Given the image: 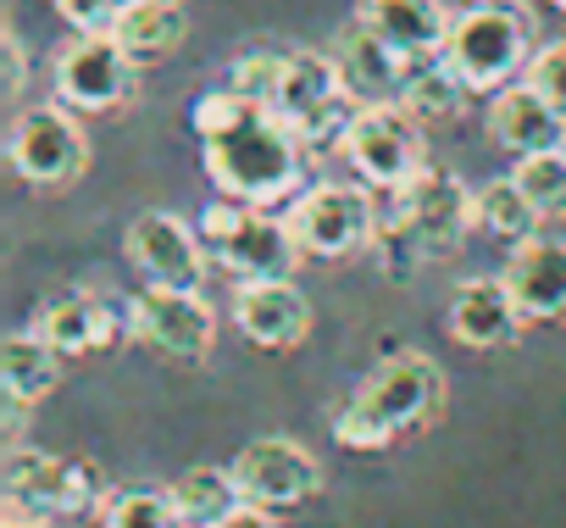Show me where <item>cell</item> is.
<instances>
[{"instance_id":"cell-20","label":"cell","mask_w":566,"mask_h":528,"mask_svg":"<svg viewBox=\"0 0 566 528\" xmlns=\"http://www.w3.org/2000/svg\"><path fill=\"white\" fill-rule=\"evenodd\" d=\"M34 329H40L62 356H84V351H106L128 323H117V312H112L101 296H90V290H67V296H56V301L40 307Z\"/></svg>"},{"instance_id":"cell-14","label":"cell","mask_w":566,"mask_h":528,"mask_svg":"<svg viewBox=\"0 0 566 528\" xmlns=\"http://www.w3.org/2000/svg\"><path fill=\"white\" fill-rule=\"evenodd\" d=\"M128 256L150 284L200 290L206 284V245L178 211H145L128 228Z\"/></svg>"},{"instance_id":"cell-17","label":"cell","mask_w":566,"mask_h":528,"mask_svg":"<svg viewBox=\"0 0 566 528\" xmlns=\"http://www.w3.org/2000/svg\"><path fill=\"white\" fill-rule=\"evenodd\" d=\"M522 323H527V318L516 312L505 273H500V279H467V284L450 290V334H455L461 345H472V351H500V345H511V340L522 334Z\"/></svg>"},{"instance_id":"cell-27","label":"cell","mask_w":566,"mask_h":528,"mask_svg":"<svg viewBox=\"0 0 566 528\" xmlns=\"http://www.w3.org/2000/svg\"><path fill=\"white\" fill-rule=\"evenodd\" d=\"M101 522H106V528H178L184 517H178L172 489H150V484H139V489H106V500H101Z\"/></svg>"},{"instance_id":"cell-11","label":"cell","mask_w":566,"mask_h":528,"mask_svg":"<svg viewBox=\"0 0 566 528\" xmlns=\"http://www.w3.org/2000/svg\"><path fill=\"white\" fill-rule=\"evenodd\" d=\"M134 56L123 51V40L112 29L101 34H73L56 56V95L73 112H117L134 95Z\"/></svg>"},{"instance_id":"cell-34","label":"cell","mask_w":566,"mask_h":528,"mask_svg":"<svg viewBox=\"0 0 566 528\" xmlns=\"http://www.w3.org/2000/svg\"><path fill=\"white\" fill-rule=\"evenodd\" d=\"M217 528H277V517H272V506H255V500H244V506H233Z\"/></svg>"},{"instance_id":"cell-21","label":"cell","mask_w":566,"mask_h":528,"mask_svg":"<svg viewBox=\"0 0 566 528\" xmlns=\"http://www.w3.org/2000/svg\"><path fill=\"white\" fill-rule=\"evenodd\" d=\"M367 29H378L400 56H439L444 40H450V18L439 0H361L356 12Z\"/></svg>"},{"instance_id":"cell-22","label":"cell","mask_w":566,"mask_h":528,"mask_svg":"<svg viewBox=\"0 0 566 528\" xmlns=\"http://www.w3.org/2000/svg\"><path fill=\"white\" fill-rule=\"evenodd\" d=\"M112 34L123 40V51H128L134 62H161V56L178 51L184 34H189L184 0H123Z\"/></svg>"},{"instance_id":"cell-25","label":"cell","mask_w":566,"mask_h":528,"mask_svg":"<svg viewBox=\"0 0 566 528\" xmlns=\"http://www.w3.org/2000/svg\"><path fill=\"white\" fill-rule=\"evenodd\" d=\"M467 95H472V90H467V79L444 62V51H439V56H417V62L406 68L400 101H406L422 123H450V117L461 112Z\"/></svg>"},{"instance_id":"cell-13","label":"cell","mask_w":566,"mask_h":528,"mask_svg":"<svg viewBox=\"0 0 566 528\" xmlns=\"http://www.w3.org/2000/svg\"><path fill=\"white\" fill-rule=\"evenodd\" d=\"M233 478H239L244 500H255V506H301L323 489V462L301 439L266 434L233 456Z\"/></svg>"},{"instance_id":"cell-36","label":"cell","mask_w":566,"mask_h":528,"mask_svg":"<svg viewBox=\"0 0 566 528\" xmlns=\"http://www.w3.org/2000/svg\"><path fill=\"white\" fill-rule=\"evenodd\" d=\"M549 7H555V12H566V0H549Z\"/></svg>"},{"instance_id":"cell-5","label":"cell","mask_w":566,"mask_h":528,"mask_svg":"<svg viewBox=\"0 0 566 528\" xmlns=\"http://www.w3.org/2000/svg\"><path fill=\"white\" fill-rule=\"evenodd\" d=\"M339 145L356 178L373 189H406L422 173V117L406 101H367Z\"/></svg>"},{"instance_id":"cell-12","label":"cell","mask_w":566,"mask_h":528,"mask_svg":"<svg viewBox=\"0 0 566 528\" xmlns=\"http://www.w3.org/2000/svg\"><path fill=\"white\" fill-rule=\"evenodd\" d=\"M128 334L145 340L150 351L172 356V362H206L211 356V340H217V312L200 301V290L150 284L128 307Z\"/></svg>"},{"instance_id":"cell-35","label":"cell","mask_w":566,"mask_h":528,"mask_svg":"<svg viewBox=\"0 0 566 528\" xmlns=\"http://www.w3.org/2000/svg\"><path fill=\"white\" fill-rule=\"evenodd\" d=\"M0 528H45V522H29L23 511H7V522H0Z\"/></svg>"},{"instance_id":"cell-7","label":"cell","mask_w":566,"mask_h":528,"mask_svg":"<svg viewBox=\"0 0 566 528\" xmlns=\"http://www.w3.org/2000/svg\"><path fill=\"white\" fill-rule=\"evenodd\" d=\"M478 222L472 189L455 173L422 167L406 189H395V228L417 256H450L461 250V234Z\"/></svg>"},{"instance_id":"cell-33","label":"cell","mask_w":566,"mask_h":528,"mask_svg":"<svg viewBox=\"0 0 566 528\" xmlns=\"http://www.w3.org/2000/svg\"><path fill=\"white\" fill-rule=\"evenodd\" d=\"M23 84H29V62H23V40L7 29V95L18 101L23 95Z\"/></svg>"},{"instance_id":"cell-19","label":"cell","mask_w":566,"mask_h":528,"mask_svg":"<svg viewBox=\"0 0 566 528\" xmlns=\"http://www.w3.org/2000/svg\"><path fill=\"white\" fill-rule=\"evenodd\" d=\"M334 62H339V73H345V84H350L356 101H400L406 68H411V56H400V51H395L378 29H367L361 18L339 34Z\"/></svg>"},{"instance_id":"cell-16","label":"cell","mask_w":566,"mask_h":528,"mask_svg":"<svg viewBox=\"0 0 566 528\" xmlns=\"http://www.w3.org/2000/svg\"><path fill=\"white\" fill-rule=\"evenodd\" d=\"M511 301L527 323H555L566 318V245L560 239H527L511 245V268H505Z\"/></svg>"},{"instance_id":"cell-3","label":"cell","mask_w":566,"mask_h":528,"mask_svg":"<svg viewBox=\"0 0 566 528\" xmlns=\"http://www.w3.org/2000/svg\"><path fill=\"white\" fill-rule=\"evenodd\" d=\"M527 18L505 0H478L461 18H450L444 62L467 79V90H505L516 73H527Z\"/></svg>"},{"instance_id":"cell-15","label":"cell","mask_w":566,"mask_h":528,"mask_svg":"<svg viewBox=\"0 0 566 528\" xmlns=\"http://www.w3.org/2000/svg\"><path fill=\"white\" fill-rule=\"evenodd\" d=\"M233 329L261 351H295L312 334V301L290 279H239Z\"/></svg>"},{"instance_id":"cell-4","label":"cell","mask_w":566,"mask_h":528,"mask_svg":"<svg viewBox=\"0 0 566 528\" xmlns=\"http://www.w3.org/2000/svg\"><path fill=\"white\" fill-rule=\"evenodd\" d=\"M200 234L211 239V256L239 279H290L295 256H301L290 217H266V206H250L233 195L206 206Z\"/></svg>"},{"instance_id":"cell-32","label":"cell","mask_w":566,"mask_h":528,"mask_svg":"<svg viewBox=\"0 0 566 528\" xmlns=\"http://www.w3.org/2000/svg\"><path fill=\"white\" fill-rule=\"evenodd\" d=\"M56 12H62L67 29H78V34H101V29L117 23L123 0H56Z\"/></svg>"},{"instance_id":"cell-8","label":"cell","mask_w":566,"mask_h":528,"mask_svg":"<svg viewBox=\"0 0 566 528\" xmlns=\"http://www.w3.org/2000/svg\"><path fill=\"white\" fill-rule=\"evenodd\" d=\"M7 162L18 178L40 189H62L90 167V139L73 117V106H29L7 134Z\"/></svg>"},{"instance_id":"cell-28","label":"cell","mask_w":566,"mask_h":528,"mask_svg":"<svg viewBox=\"0 0 566 528\" xmlns=\"http://www.w3.org/2000/svg\"><path fill=\"white\" fill-rule=\"evenodd\" d=\"M511 178L527 189V200H533L544 217H560V211H566V145H555V151H533V156H516Z\"/></svg>"},{"instance_id":"cell-30","label":"cell","mask_w":566,"mask_h":528,"mask_svg":"<svg viewBox=\"0 0 566 528\" xmlns=\"http://www.w3.org/2000/svg\"><path fill=\"white\" fill-rule=\"evenodd\" d=\"M560 117H566V34L560 40H544L533 56H527V73H522Z\"/></svg>"},{"instance_id":"cell-26","label":"cell","mask_w":566,"mask_h":528,"mask_svg":"<svg viewBox=\"0 0 566 528\" xmlns=\"http://www.w3.org/2000/svg\"><path fill=\"white\" fill-rule=\"evenodd\" d=\"M172 500H178V517L189 528H217L233 506H244V489H239L233 467H189L172 484Z\"/></svg>"},{"instance_id":"cell-10","label":"cell","mask_w":566,"mask_h":528,"mask_svg":"<svg viewBox=\"0 0 566 528\" xmlns=\"http://www.w3.org/2000/svg\"><path fill=\"white\" fill-rule=\"evenodd\" d=\"M0 484H7L12 511H90L106 500V478L95 462L45 456V451H12Z\"/></svg>"},{"instance_id":"cell-2","label":"cell","mask_w":566,"mask_h":528,"mask_svg":"<svg viewBox=\"0 0 566 528\" xmlns=\"http://www.w3.org/2000/svg\"><path fill=\"white\" fill-rule=\"evenodd\" d=\"M206 145V178L250 206H277L301 189V134L266 106H250L233 128L200 139Z\"/></svg>"},{"instance_id":"cell-1","label":"cell","mask_w":566,"mask_h":528,"mask_svg":"<svg viewBox=\"0 0 566 528\" xmlns=\"http://www.w3.org/2000/svg\"><path fill=\"white\" fill-rule=\"evenodd\" d=\"M444 406V373L422 351H395L373 367V379L356 390V401L339 412L334 439L345 451H384L400 434H417Z\"/></svg>"},{"instance_id":"cell-31","label":"cell","mask_w":566,"mask_h":528,"mask_svg":"<svg viewBox=\"0 0 566 528\" xmlns=\"http://www.w3.org/2000/svg\"><path fill=\"white\" fill-rule=\"evenodd\" d=\"M250 112V101L228 84V90H206L200 101H195V112H189V123H195V134L200 139H211V134H222V128H233L239 117Z\"/></svg>"},{"instance_id":"cell-9","label":"cell","mask_w":566,"mask_h":528,"mask_svg":"<svg viewBox=\"0 0 566 528\" xmlns=\"http://www.w3.org/2000/svg\"><path fill=\"white\" fill-rule=\"evenodd\" d=\"M373 189V184H367ZM356 189V184H317L306 189L295 206H290V234L301 245V256H323V261H339L361 245H373L378 234V211H373V195Z\"/></svg>"},{"instance_id":"cell-23","label":"cell","mask_w":566,"mask_h":528,"mask_svg":"<svg viewBox=\"0 0 566 528\" xmlns=\"http://www.w3.org/2000/svg\"><path fill=\"white\" fill-rule=\"evenodd\" d=\"M0 384H7V395H18V401H45L62 384V351L40 329L12 334L7 356H0Z\"/></svg>"},{"instance_id":"cell-24","label":"cell","mask_w":566,"mask_h":528,"mask_svg":"<svg viewBox=\"0 0 566 528\" xmlns=\"http://www.w3.org/2000/svg\"><path fill=\"white\" fill-rule=\"evenodd\" d=\"M472 211H478V228L494 234V239H505V245H527V239L538 234V217H544L516 178H489V184H478V189H472Z\"/></svg>"},{"instance_id":"cell-6","label":"cell","mask_w":566,"mask_h":528,"mask_svg":"<svg viewBox=\"0 0 566 528\" xmlns=\"http://www.w3.org/2000/svg\"><path fill=\"white\" fill-rule=\"evenodd\" d=\"M272 112L290 123L301 139H345L350 117L361 112L339 62L334 56H312V51H295L290 68H283V84H277V101Z\"/></svg>"},{"instance_id":"cell-18","label":"cell","mask_w":566,"mask_h":528,"mask_svg":"<svg viewBox=\"0 0 566 528\" xmlns=\"http://www.w3.org/2000/svg\"><path fill=\"white\" fill-rule=\"evenodd\" d=\"M489 139L500 151H511V156L555 151V145H566V117L522 79V84L494 90V101H489Z\"/></svg>"},{"instance_id":"cell-29","label":"cell","mask_w":566,"mask_h":528,"mask_svg":"<svg viewBox=\"0 0 566 528\" xmlns=\"http://www.w3.org/2000/svg\"><path fill=\"white\" fill-rule=\"evenodd\" d=\"M283 68H290V56H277V51H244L228 73V84L250 101V106H266L277 101V84H283Z\"/></svg>"}]
</instances>
